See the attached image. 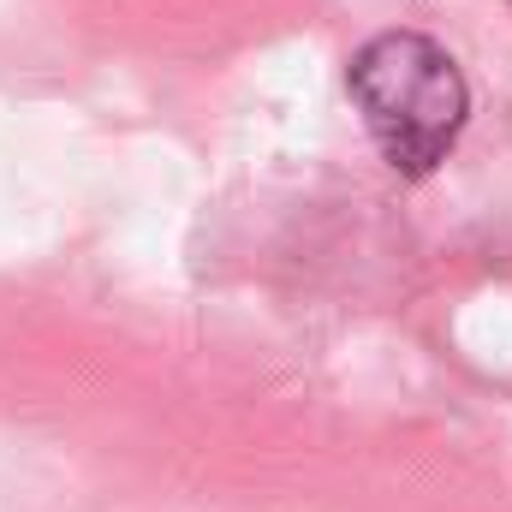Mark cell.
<instances>
[{"instance_id": "cell-1", "label": "cell", "mask_w": 512, "mask_h": 512, "mask_svg": "<svg viewBox=\"0 0 512 512\" xmlns=\"http://www.w3.org/2000/svg\"><path fill=\"white\" fill-rule=\"evenodd\" d=\"M346 90L376 137V149L387 155V167L405 179H429L453 155L459 131L471 120V90H465L459 60L417 30L370 36L352 54Z\"/></svg>"}]
</instances>
